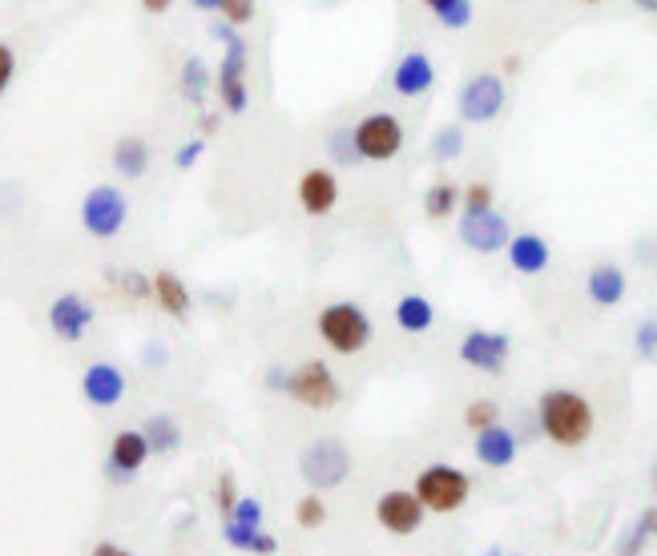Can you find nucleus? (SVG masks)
Here are the masks:
<instances>
[{
    "label": "nucleus",
    "instance_id": "1a4fd4ad",
    "mask_svg": "<svg viewBox=\"0 0 657 556\" xmlns=\"http://www.w3.org/2000/svg\"><path fill=\"white\" fill-rule=\"evenodd\" d=\"M287 396L311 411H327L339 403V379L331 375L323 359H307L287 375Z\"/></svg>",
    "mask_w": 657,
    "mask_h": 556
},
{
    "label": "nucleus",
    "instance_id": "412c9836",
    "mask_svg": "<svg viewBox=\"0 0 657 556\" xmlns=\"http://www.w3.org/2000/svg\"><path fill=\"white\" fill-rule=\"evenodd\" d=\"M114 170L121 178H130V182H138L150 170V142H145L142 133H126V137L114 142Z\"/></svg>",
    "mask_w": 657,
    "mask_h": 556
},
{
    "label": "nucleus",
    "instance_id": "c756f323",
    "mask_svg": "<svg viewBox=\"0 0 657 556\" xmlns=\"http://www.w3.org/2000/svg\"><path fill=\"white\" fill-rule=\"evenodd\" d=\"M327 154H331V161H335V166H359L351 125H335V130L327 133Z\"/></svg>",
    "mask_w": 657,
    "mask_h": 556
},
{
    "label": "nucleus",
    "instance_id": "864d4df0",
    "mask_svg": "<svg viewBox=\"0 0 657 556\" xmlns=\"http://www.w3.org/2000/svg\"><path fill=\"white\" fill-rule=\"evenodd\" d=\"M654 359H657V355H654Z\"/></svg>",
    "mask_w": 657,
    "mask_h": 556
},
{
    "label": "nucleus",
    "instance_id": "4be33fe9",
    "mask_svg": "<svg viewBox=\"0 0 657 556\" xmlns=\"http://www.w3.org/2000/svg\"><path fill=\"white\" fill-rule=\"evenodd\" d=\"M154 303H158L170 318H186L190 315V306H194V299H190L186 282L174 275V270H158V275H154Z\"/></svg>",
    "mask_w": 657,
    "mask_h": 556
},
{
    "label": "nucleus",
    "instance_id": "de8ad7c7",
    "mask_svg": "<svg viewBox=\"0 0 657 556\" xmlns=\"http://www.w3.org/2000/svg\"><path fill=\"white\" fill-rule=\"evenodd\" d=\"M190 4L202 9V13H218V4H223V0H190Z\"/></svg>",
    "mask_w": 657,
    "mask_h": 556
},
{
    "label": "nucleus",
    "instance_id": "20e7f679",
    "mask_svg": "<svg viewBox=\"0 0 657 556\" xmlns=\"http://www.w3.org/2000/svg\"><path fill=\"white\" fill-rule=\"evenodd\" d=\"M411 492L420 496V504L428 512H456L473 496V480H468V472L452 468V463H428L420 476H416V488Z\"/></svg>",
    "mask_w": 657,
    "mask_h": 556
},
{
    "label": "nucleus",
    "instance_id": "39448f33",
    "mask_svg": "<svg viewBox=\"0 0 657 556\" xmlns=\"http://www.w3.org/2000/svg\"><path fill=\"white\" fill-rule=\"evenodd\" d=\"M351 137H356L359 161H392L404 149V121L387 109H375L351 125Z\"/></svg>",
    "mask_w": 657,
    "mask_h": 556
},
{
    "label": "nucleus",
    "instance_id": "cd10ccee",
    "mask_svg": "<svg viewBox=\"0 0 657 556\" xmlns=\"http://www.w3.org/2000/svg\"><path fill=\"white\" fill-rule=\"evenodd\" d=\"M178 85H182V97L190 101V106H202V101H206V93H211V85H214L206 61H202V57H190V61L182 65Z\"/></svg>",
    "mask_w": 657,
    "mask_h": 556
},
{
    "label": "nucleus",
    "instance_id": "7ed1b4c3",
    "mask_svg": "<svg viewBox=\"0 0 657 556\" xmlns=\"http://www.w3.org/2000/svg\"><path fill=\"white\" fill-rule=\"evenodd\" d=\"M315 331L335 355H359L371 343V318L359 303H327L315 318Z\"/></svg>",
    "mask_w": 657,
    "mask_h": 556
},
{
    "label": "nucleus",
    "instance_id": "a878e982",
    "mask_svg": "<svg viewBox=\"0 0 657 556\" xmlns=\"http://www.w3.org/2000/svg\"><path fill=\"white\" fill-rule=\"evenodd\" d=\"M456 210H461V185L456 182L428 185V194H423V214H428L432 222H444V218H452Z\"/></svg>",
    "mask_w": 657,
    "mask_h": 556
},
{
    "label": "nucleus",
    "instance_id": "dca6fc26",
    "mask_svg": "<svg viewBox=\"0 0 657 556\" xmlns=\"http://www.w3.org/2000/svg\"><path fill=\"white\" fill-rule=\"evenodd\" d=\"M81 396L93 408H118L126 396V371L118 363H89L81 375Z\"/></svg>",
    "mask_w": 657,
    "mask_h": 556
},
{
    "label": "nucleus",
    "instance_id": "ea45409f",
    "mask_svg": "<svg viewBox=\"0 0 657 556\" xmlns=\"http://www.w3.org/2000/svg\"><path fill=\"white\" fill-rule=\"evenodd\" d=\"M633 343H637L642 355H649V359L657 355V315H649L642 327H637V339H633Z\"/></svg>",
    "mask_w": 657,
    "mask_h": 556
},
{
    "label": "nucleus",
    "instance_id": "b1692460",
    "mask_svg": "<svg viewBox=\"0 0 657 556\" xmlns=\"http://www.w3.org/2000/svg\"><path fill=\"white\" fill-rule=\"evenodd\" d=\"M223 536H226L230 548H238V553H254V556H275L278 553V541L271 536V532L242 529V524H235V520H223Z\"/></svg>",
    "mask_w": 657,
    "mask_h": 556
},
{
    "label": "nucleus",
    "instance_id": "c85d7f7f",
    "mask_svg": "<svg viewBox=\"0 0 657 556\" xmlns=\"http://www.w3.org/2000/svg\"><path fill=\"white\" fill-rule=\"evenodd\" d=\"M106 278L118 287L126 299H154V278L150 275H142V270H106Z\"/></svg>",
    "mask_w": 657,
    "mask_h": 556
},
{
    "label": "nucleus",
    "instance_id": "58836bf2",
    "mask_svg": "<svg viewBox=\"0 0 657 556\" xmlns=\"http://www.w3.org/2000/svg\"><path fill=\"white\" fill-rule=\"evenodd\" d=\"M202 154H206V137H190V142H182V146H178V154H174V166H178V170H190V166H194Z\"/></svg>",
    "mask_w": 657,
    "mask_h": 556
},
{
    "label": "nucleus",
    "instance_id": "c9c22d12",
    "mask_svg": "<svg viewBox=\"0 0 657 556\" xmlns=\"http://www.w3.org/2000/svg\"><path fill=\"white\" fill-rule=\"evenodd\" d=\"M254 13H259V4H254V0H223V4H218V16L235 28H247L250 21H254Z\"/></svg>",
    "mask_w": 657,
    "mask_h": 556
},
{
    "label": "nucleus",
    "instance_id": "0eeeda50",
    "mask_svg": "<svg viewBox=\"0 0 657 556\" xmlns=\"http://www.w3.org/2000/svg\"><path fill=\"white\" fill-rule=\"evenodd\" d=\"M299 472L315 492L339 488L343 480L351 476V451L343 448L339 439H315V444L302 448Z\"/></svg>",
    "mask_w": 657,
    "mask_h": 556
},
{
    "label": "nucleus",
    "instance_id": "a211bd4d",
    "mask_svg": "<svg viewBox=\"0 0 657 556\" xmlns=\"http://www.w3.org/2000/svg\"><path fill=\"white\" fill-rule=\"evenodd\" d=\"M476 460L485 463V468H509L516 460V436L500 420L480 427L476 432Z\"/></svg>",
    "mask_w": 657,
    "mask_h": 556
},
{
    "label": "nucleus",
    "instance_id": "2eb2a0df",
    "mask_svg": "<svg viewBox=\"0 0 657 556\" xmlns=\"http://www.w3.org/2000/svg\"><path fill=\"white\" fill-rule=\"evenodd\" d=\"M299 206L302 214H311V218H323V214H331L335 206H339V178H335V170H327V166H315V170H307L299 178Z\"/></svg>",
    "mask_w": 657,
    "mask_h": 556
},
{
    "label": "nucleus",
    "instance_id": "4468645a",
    "mask_svg": "<svg viewBox=\"0 0 657 556\" xmlns=\"http://www.w3.org/2000/svg\"><path fill=\"white\" fill-rule=\"evenodd\" d=\"M145 460H150V444H145V436L142 432H133V427H126V432H118L114 444H109L106 476L114 480V484H126V480H133L142 472Z\"/></svg>",
    "mask_w": 657,
    "mask_h": 556
},
{
    "label": "nucleus",
    "instance_id": "7c9ffc66",
    "mask_svg": "<svg viewBox=\"0 0 657 556\" xmlns=\"http://www.w3.org/2000/svg\"><path fill=\"white\" fill-rule=\"evenodd\" d=\"M464 154V125H444L432 137V158L435 161H456Z\"/></svg>",
    "mask_w": 657,
    "mask_h": 556
},
{
    "label": "nucleus",
    "instance_id": "a19ab883",
    "mask_svg": "<svg viewBox=\"0 0 657 556\" xmlns=\"http://www.w3.org/2000/svg\"><path fill=\"white\" fill-rule=\"evenodd\" d=\"M13 77H16V53H13V45H4V40H0V97L9 93Z\"/></svg>",
    "mask_w": 657,
    "mask_h": 556
},
{
    "label": "nucleus",
    "instance_id": "f03ea898",
    "mask_svg": "<svg viewBox=\"0 0 657 556\" xmlns=\"http://www.w3.org/2000/svg\"><path fill=\"white\" fill-rule=\"evenodd\" d=\"M214 40H223L226 45V57L218 61V77H214V85H218V97H223V109L226 113H247V37L238 33L235 25H226V21H218V25L211 28Z\"/></svg>",
    "mask_w": 657,
    "mask_h": 556
},
{
    "label": "nucleus",
    "instance_id": "6ab92c4d",
    "mask_svg": "<svg viewBox=\"0 0 657 556\" xmlns=\"http://www.w3.org/2000/svg\"><path fill=\"white\" fill-rule=\"evenodd\" d=\"M509 263H513L516 275H540V270H549V242L540 239V234H533V230H525V234H513L509 239Z\"/></svg>",
    "mask_w": 657,
    "mask_h": 556
},
{
    "label": "nucleus",
    "instance_id": "72a5a7b5",
    "mask_svg": "<svg viewBox=\"0 0 657 556\" xmlns=\"http://www.w3.org/2000/svg\"><path fill=\"white\" fill-rule=\"evenodd\" d=\"M223 520H235L242 529H263V504L254 500V496H238V504L226 512Z\"/></svg>",
    "mask_w": 657,
    "mask_h": 556
},
{
    "label": "nucleus",
    "instance_id": "393cba45",
    "mask_svg": "<svg viewBox=\"0 0 657 556\" xmlns=\"http://www.w3.org/2000/svg\"><path fill=\"white\" fill-rule=\"evenodd\" d=\"M142 436L150 444V456H170V451L182 448V427H178L174 415H150Z\"/></svg>",
    "mask_w": 657,
    "mask_h": 556
},
{
    "label": "nucleus",
    "instance_id": "9d476101",
    "mask_svg": "<svg viewBox=\"0 0 657 556\" xmlns=\"http://www.w3.org/2000/svg\"><path fill=\"white\" fill-rule=\"evenodd\" d=\"M509 355H513V339L504 331H485L476 327L461 339V359L468 367L485 371V375H500L509 367Z\"/></svg>",
    "mask_w": 657,
    "mask_h": 556
},
{
    "label": "nucleus",
    "instance_id": "aec40b11",
    "mask_svg": "<svg viewBox=\"0 0 657 556\" xmlns=\"http://www.w3.org/2000/svg\"><path fill=\"white\" fill-rule=\"evenodd\" d=\"M625 287L630 282H625V270L618 263H597L585 278V291L597 306H618L625 299Z\"/></svg>",
    "mask_w": 657,
    "mask_h": 556
},
{
    "label": "nucleus",
    "instance_id": "6e6552de",
    "mask_svg": "<svg viewBox=\"0 0 657 556\" xmlns=\"http://www.w3.org/2000/svg\"><path fill=\"white\" fill-rule=\"evenodd\" d=\"M126 218H130V202L118 185H93L81 198V226L93 239H118Z\"/></svg>",
    "mask_w": 657,
    "mask_h": 556
},
{
    "label": "nucleus",
    "instance_id": "5701e85b",
    "mask_svg": "<svg viewBox=\"0 0 657 556\" xmlns=\"http://www.w3.org/2000/svg\"><path fill=\"white\" fill-rule=\"evenodd\" d=\"M395 323H399V331H408V335L432 331V323H435V306L428 303L423 294H404V299L395 303Z\"/></svg>",
    "mask_w": 657,
    "mask_h": 556
},
{
    "label": "nucleus",
    "instance_id": "603ef678",
    "mask_svg": "<svg viewBox=\"0 0 657 556\" xmlns=\"http://www.w3.org/2000/svg\"><path fill=\"white\" fill-rule=\"evenodd\" d=\"M581 4H601V0H581Z\"/></svg>",
    "mask_w": 657,
    "mask_h": 556
},
{
    "label": "nucleus",
    "instance_id": "4c0bfd02",
    "mask_svg": "<svg viewBox=\"0 0 657 556\" xmlns=\"http://www.w3.org/2000/svg\"><path fill=\"white\" fill-rule=\"evenodd\" d=\"M645 541H649V529H645L642 517H637V524H633V529L625 532V541L618 544V556H642Z\"/></svg>",
    "mask_w": 657,
    "mask_h": 556
},
{
    "label": "nucleus",
    "instance_id": "e433bc0d",
    "mask_svg": "<svg viewBox=\"0 0 657 556\" xmlns=\"http://www.w3.org/2000/svg\"><path fill=\"white\" fill-rule=\"evenodd\" d=\"M238 496H242V492H238L235 472H218V480H214V500H218V512H223V517L238 504Z\"/></svg>",
    "mask_w": 657,
    "mask_h": 556
},
{
    "label": "nucleus",
    "instance_id": "3c124183",
    "mask_svg": "<svg viewBox=\"0 0 657 556\" xmlns=\"http://www.w3.org/2000/svg\"><path fill=\"white\" fill-rule=\"evenodd\" d=\"M649 480H654V492H657V460H654V476H649Z\"/></svg>",
    "mask_w": 657,
    "mask_h": 556
},
{
    "label": "nucleus",
    "instance_id": "49530a36",
    "mask_svg": "<svg viewBox=\"0 0 657 556\" xmlns=\"http://www.w3.org/2000/svg\"><path fill=\"white\" fill-rule=\"evenodd\" d=\"M642 524L649 529V536H657V508H645V512H642Z\"/></svg>",
    "mask_w": 657,
    "mask_h": 556
},
{
    "label": "nucleus",
    "instance_id": "f257e3e1",
    "mask_svg": "<svg viewBox=\"0 0 657 556\" xmlns=\"http://www.w3.org/2000/svg\"><path fill=\"white\" fill-rule=\"evenodd\" d=\"M537 420L557 448H581L593 436V403L573 387H549L537 399Z\"/></svg>",
    "mask_w": 657,
    "mask_h": 556
},
{
    "label": "nucleus",
    "instance_id": "79ce46f5",
    "mask_svg": "<svg viewBox=\"0 0 657 556\" xmlns=\"http://www.w3.org/2000/svg\"><path fill=\"white\" fill-rule=\"evenodd\" d=\"M287 375H290V371L271 367V371H266V387H271V391H287Z\"/></svg>",
    "mask_w": 657,
    "mask_h": 556
},
{
    "label": "nucleus",
    "instance_id": "37998d69",
    "mask_svg": "<svg viewBox=\"0 0 657 556\" xmlns=\"http://www.w3.org/2000/svg\"><path fill=\"white\" fill-rule=\"evenodd\" d=\"M89 556H130V548H121V544L114 541H101V544H93Z\"/></svg>",
    "mask_w": 657,
    "mask_h": 556
},
{
    "label": "nucleus",
    "instance_id": "ddd939ff",
    "mask_svg": "<svg viewBox=\"0 0 657 556\" xmlns=\"http://www.w3.org/2000/svg\"><path fill=\"white\" fill-rule=\"evenodd\" d=\"M89 323H93V303L77 291L57 294L53 306H49V327H53V335L61 343H81L85 331H89Z\"/></svg>",
    "mask_w": 657,
    "mask_h": 556
},
{
    "label": "nucleus",
    "instance_id": "9b49d317",
    "mask_svg": "<svg viewBox=\"0 0 657 556\" xmlns=\"http://www.w3.org/2000/svg\"><path fill=\"white\" fill-rule=\"evenodd\" d=\"M513 239V226L500 210H485V214H464L461 218V242L476 254H497L509 246Z\"/></svg>",
    "mask_w": 657,
    "mask_h": 556
},
{
    "label": "nucleus",
    "instance_id": "f3484780",
    "mask_svg": "<svg viewBox=\"0 0 657 556\" xmlns=\"http://www.w3.org/2000/svg\"><path fill=\"white\" fill-rule=\"evenodd\" d=\"M432 85H435V65L428 53L411 49V53H404L395 61L392 89L399 93V97H423V93H432Z\"/></svg>",
    "mask_w": 657,
    "mask_h": 556
},
{
    "label": "nucleus",
    "instance_id": "2f4dec72",
    "mask_svg": "<svg viewBox=\"0 0 657 556\" xmlns=\"http://www.w3.org/2000/svg\"><path fill=\"white\" fill-rule=\"evenodd\" d=\"M500 420V403L497 399H473L468 408H464V424L473 427V432H480V427L497 424Z\"/></svg>",
    "mask_w": 657,
    "mask_h": 556
},
{
    "label": "nucleus",
    "instance_id": "423d86ee",
    "mask_svg": "<svg viewBox=\"0 0 657 556\" xmlns=\"http://www.w3.org/2000/svg\"><path fill=\"white\" fill-rule=\"evenodd\" d=\"M504 106H509V89L500 73H473L456 93V113L464 125H488L504 113Z\"/></svg>",
    "mask_w": 657,
    "mask_h": 556
},
{
    "label": "nucleus",
    "instance_id": "473e14b6",
    "mask_svg": "<svg viewBox=\"0 0 657 556\" xmlns=\"http://www.w3.org/2000/svg\"><path fill=\"white\" fill-rule=\"evenodd\" d=\"M295 520H299V529H323V520H327L323 496H302V500L295 504Z\"/></svg>",
    "mask_w": 657,
    "mask_h": 556
},
{
    "label": "nucleus",
    "instance_id": "c03bdc74",
    "mask_svg": "<svg viewBox=\"0 0 657 556\" xmlns=\"http://www.w3.org/2000/svg\"><path fill=\"white\" fill-rule=\"evenodd\" d=\"M170 4H174V0H142V9H145V13H150V16L170 13Z\"/></svg>",
    "mask_w": 657,
    "mask_h": 556
},
{
    "label": "nucleus",
    "instance_id": "f704fd0d",
    "mask_svg": "<svg viewBox=\"0 0 657 556\" xmlns=\"http://www.w3.org/2000/svg\"><path fill=\"white\" fill-rule=\"evenodd\" d=\"M461 210L464 214H485L492 210V185L488 182H473L461 190Z\"/></svg>",
    "mask_w": 657,
    "mask_h": 556
},
{
    "label": "nucleus",
    "instance_id": "f8f14e48",
    "mask_svg": "<svg viewBox=\"0 0 657 556\" xmlns=\"http://www.w3.org/2000/svg\"><path fill=\"white\" fill-rule=\"evenodd\" d=\"M423 512H428V508H423L420 496L408 488L383 492L380 504H375V517H380V524L392 532V536H411V532L423 524Z\"/></svg>",
    "mask_w": 657,
    "mask_h": 556
},
{
    "label": "nucleus",
    "instance_id": "09e8293b",
    "mask_svg": "<svg viewBox=\"0 0 657 556\" xmlns=\"http://www.w3.org/2000/svg\"><path fill=\"white\" fill-rule=\"evenodd\" d=\"M642 13H649V16H657V0H633Z\"/></svg>",
    "mask_w": 657,
    "mask_h": 556
},
{
    "label": "nucleus",
    "instance_id": "8fccbe9b",
    "mask_svg": "<svg viewBox=\"0 0 657 556\" xmlns=\"http://www.w3.org/2000/svg\"><path fill=\"white\" fill-rule=\"evenodd\" d=\"M480 556H504V548H500V544H492V548H485Z\"/></svg>",
    "mask_w": 657,
    "mask_h": 556
},
{
    "label": "nucleus",
    "instance_id": "a18cd8bd",
    "mask_svg": "<svg viewBox=\"0 0 657 556\" xmlns=\"http://www.w3.org/2000/svg\"><path fill=\"white\" fill-rule=\"evenodd\" d=\"M198 125H202V133H206V137H214V133H218V118H214V113H202V118H198Z\"/></svg>",
    "mask_w": 657,
    "mask_h": 556
},
{
    "label": "nucleus",
    "instance_id": "bb28decb",
    "mask_svg": "<svg viewBox=\"0 0 657 556\" xmlns=\"http://www.w3.org/2000/svg\"><path fill=\"white\" fill-rule=\"evenodd\" d=\"M423 9H428V13H432L444 28H452V33L468 28L473 25V16H476L473 0H423Z\"/></svg>",
    "mask_w": 657,
    "mask_h": 556
}]
</instances>
